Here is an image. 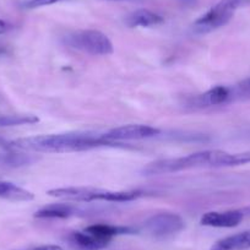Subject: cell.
<instances>
[{
	"label": "cell",
	"mask_w": 250,
	"mask_h": 250,
	"mask_svg": "<svg viewBox=\"0 0 250 250\" xmlns=\"http://www.w3.org/2000/svg\"><path fill=\"white\" fill-rule=\"evenodd\" d=\"M250 163V151L230 153L221 150H208L177 158H167L148 163L144 168L146 175H161L198 168L237 167Z\"/></svg>",
	"instance_id": "6da1fadb"
},
{
	"label": "cell",
	"mask_w": 250,
	"mask_h": 250,
	"mask_svg": "<svg viewBox=\"0 0 250 250\" xmlns=\"http://www.w3.org/2000/svg\"><path fill=\"white\" fill-rule=\"evenodd\" d=\"M114 145L104 140L102 135L92 134H53V135H37L16 139L9 144L14 150L27 152L43 153H68L92 150L97 147Z\"/></svg>",
	"instance_id": "7a4b0ae2"
},
{
	"label": "cell",
	"mask_w": 250,
	"mask_h": 250,
	"mask_svg": "<svg viewBox=\"0 0 250 250\" xmlns=\"http://www.w3.org/2000/svg\"><path fill=\"white\" fill-rule=\"evenodd\" d=\"M52 198L73 203H93V201H108V203H126L140 198V191H113L91 187H69L58 188L48 190Z\"/></svg>",
	"instance_id": "3957f363"
},
{
	"label": "cell",
	"mask_w": 250,
	"mask_h": 250,
	"mask_svg": "<svg viewBox=\"0 0 250 250\" xmlns=\"http://www.w3.org/2000/svg\"><path fill=\"white\" fill-rule=\"evenodd\" d=\"M249 1L250 0H220L194 22V31L199 35H205L223 27L232 20L235 10Z\"/></svg>",
	"instance_id": "277c9868"
},
{
	"label": "cell",
	"mask_w": 250,
	"mask_h": 250,
	"mask_svg": "<svg viewBox=\"0 0 250 250\" xmlns=\"http://www.w3.org/2000/svg\"><path fill=\"white\" fill-rule=\"evenodd\" d=\"M66 43L91 55H108L114 52L113 43L107 35L97 30H83L70 33L66 37Z\"/></svg>",
	"instance_id": "5b68a950"
},
{
	"label": "cell",
	"mask_w": 250,
	"mask_h": 250,
	"mask_svg": "<svg viewBox=\"0 0 250 250\" xmlns=\"http://www.w3.org/2000/svg\"><path fill=\"white\" fill-rule=\"evenodd\" d=\"M184 220L173 212H162L151 216L144 223V230L157 240L173 238L184 229Z\"/></svg>",
	"instance_id": "8992f818"
},
{
	"label": "cell",
	"mask_w": 250,
	"mask_h": 250,
	"mask_svg": "<svg viewBox=\"0 0 250 250\" xmlns=\"http://www.w3.org/2000/svg\"><path fill=\"white\" fill-rule=\"evenodd\" d=\"M160 134V129L151 126V125L143 124H129L117 126L107 133L102 134V138L109 143H119V141H131V140H144V139L153 138Z\"/></svg>",
	"instance_id": "52a82bcc"
},
{
	"label": "cell",
	"mask_w": 250,
	"mask_h": 250,
	"mask_svg": "<svg viewBox=\"0 0 250 250\" xmlns=\"http://www.w3.org/2000/svg\"><path fill=\"white\" fill-rule=\"evenodd\" d=\"M244 218V213L240 210H229V211H210L204 213L201 217L200 223L203 226L216 228H233L237 227Z\"/></svg>",
	"instance_id": "ba28073f"
},
{
	"label": "cell",
	"mask_w": 250,
	"mask_h": 250,
	"mask_svg": "<svg viewBox=\"0 0 250 250\" xmlns=\"http://www.w3.org/2000/svg\"><path fill=\"white\" fill-rule=\"evenodd\" d=\"M71 245L79 250H102L110 243L109 238L101 237L86 229L71 233L69 237Z\"/></svg>",
	"instance_id": "9c48e42d"
},
{
	"label": "cell",
	"mask_w": 250,
	"mask_h": 250,
	"mask_svg": "<svg viewBox=\"0 0 250 250\" xmlns=\"http://www.w3.org/2000/svg\"><path fill=\"white\" fill-rule=\"evenodd\" d=\"M229 102H233L232 88L227 86H216L194 98V104L199 107H211V105L226 104Z\"/></svg>",
	"instance_id": "30bf717a"
},
{
	"label": "cell",
	"mask_w": 250,
	"mask_h": 250,
	"mask_svg": "<svg viewBox=\"0 0 250 250\" xmlns=\"http://www.w3.org/2000/svg\"><path fill=\"white\" fill-rule=\"evenodd\" d=\"M165 21L163 16L160 14L153 13V11L148 10V9H139V10L133 11L129 14L125 19V23L129 27H152V26H157Z\"/></svg>",
	"instance_id": "8fae6325"
},
{
	"label": "cell",
	"mask_w": 250,
	"mask_h": 250,
	"mask_svg": "<svg viewBox=\"0 0 250 250\" xmlns=\"http://www.w3.org/2000/svg\"><path fill=\"white\" fill-rule=\"evenodd\" d=\"M250 249V229L228 235L218 240L210 250H247Z\"/></svg>",
	"instance_id": "7c38bea8"
},
{
	"label": "cell",
	"mask_w": 250,
	"mask_h": 250,
	"mask_svg": "<svg viewBox=\"0 0 250 250\" xmlns=\"http://www.w3.org/2000/svg\"><path fill=\"white\" fill-rule=\"evenodd\" d=\"M78 213V208L70 204H53L35 213L36 218H68Z\"/></svg>",
	"instance_id": "4fadbf2b"
},
{
	"label": "cell",
	"mask_w": 250,
	"mask_h": 250,
	"mask_svg": "<svg viewBox=\"0 0 250 250\" xmlns=\"http://www.w3.org/2000/svg\"><path fill=\"white\" fill-rule=\"evenodd\" d=\"M0 198L11 201H31L35 195L14 183L0 182Z\"/></svg>",
	"instance_id": "5bb4252c"
},
{
	"label": "cell",
	"mask_w": 250,
	"mask_h": 250,
	"mask_svg": "<svg viewBox=\"0 0 250 250\" xmlns=\"http://www.w3.org/2000/svg\"><path fill=\"white\" fill-rule=\"evenodd\" d=\"M87 232L93 233V234L101 235V237L109 238L113 239V237L119 234H129L133 233V229L128 227H118V226H110V225H93L90 227L85 228Z\"/></svg>",
	"instance_id": "9a60e30c"
},
{
	"label": "cell",
	"mask_w": 250,
	"mask_h": 250,
	"mask_svg": "<svg viewBox=\"0 0 250 250\" xmlns=\"http://www.w3.org/2000/svg\"><path fill=\"white\" fill-rule=\"evenodd\" d=\"M37 122L38 118L35 115H0V126H15Z\"/></svg>",
	"instance_id": "2e32d148"
},
{
	"label": "cell",
	"mask_w": 250,
	"mask_h": 250,
	"mask_svg": "<svg viewBox=\"0 0 250 250\" xmlns=\"http://www.w3.org/2000/svg\"><path fill=\"white\" fill-rule=\"evenodd\" d=\"M233 101L250 100V78L240 81L237 85L232 86Z\"/></svg>",
	"instance_id": "e0dca14e"
},
{
	"label": "cell",
	"mask_w": 250,
	"mask_h": 250,
	"mask_svg": "<svg viewBox=\"0 0 250 250\" xmlns=\"http://www.w3.org/2000/svg\"><path fill=\"white\" fill-rule=\"evenodd\" d=\"M60 1H64V0H28L25 3L26 9H38L43 8V6H49L53 4L60 3Z\"/></svg>",
	"instance_id": "ac0fdd59"
},
{
	"label": "cell",
	"mask_w": 250,
	"mask_h": 250,
	"mask_svg": "<svg viewBox=\"0 0 250 250\" xmlns=\"http://www.w3.org/2000/svg\"><path fill=\"white\" fill-rule=\"evenodd\" d=\"M35 250H64V249L58 247V245H42V247L36 248Z\"/></svg>",
	"instance_id": "d6986e66"
},
{
	"label": "cell",
	"mask_w": 250,
	"mask_h": 250,
	"mask_svg": "<svg viewBox=\"0 0 250 250\" xmlns=\"http://www.w3.org/2000/svg\"><path fill=\"white\" fill-rule=\"evenodd\" d=\"M8 30H9L8 22H5V21H4V20H0V35H3V33H5Z\"/></svg>",
	"instance_id": "ffe728a7"
},
{
	"label": "cell",
	"mask_w": 250,
	"mask_h": 250,
	"mask_svg": "<svg viewBox=\"0 0 250 250\" xmlns=\"http://www.w3.org/2000/svg\"><path fill=\"white\" fill-rule=\"evenodd\" d=\"M180 1H183L184 4H190V5L196 3V0H180Z\"/></svg>",
	"instance_id": "44dd1931"
},
{
	"label": "cell",
	"mask_w": 250,
	"mask_h": 250,
	"mask_svg": "<svg viewBox=\"0 0 250 250\" xmlns=\"http://www.w3.org/2000/svg\"><path fill=\"white\" fill-rule=\"evenodd\" d=\"M4 53H5V48H4L3 45H0V55L4 54Z\"/></svg>",
	"instance_id": "7402d4cb"
},
{
	"label": "cell",
	"mask_w": 250,
	"mask_h": 250,
	"mask_svg": "<svg viewBox=\"0 0 250 250\" xmlns=\"http://www.w3.org/2000/svg\"><path fill=\"white\" fill-rule=\"evenodd\" d=\"M109 1H119V0H109Z\"/></svg>",
	"instance_id": "603a6c76"
}]
</instances>
